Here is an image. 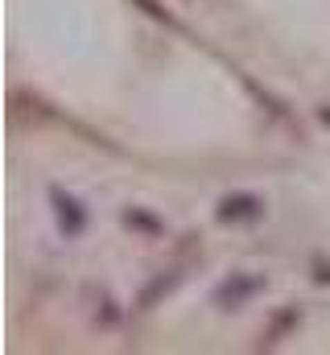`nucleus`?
Listing matches in <instances>:
<instances>
[{
	"mask_svg": "<svg viewBox=\"0 0 330 355\" xmlns=\"http://www.w3.org/2000/svg\"><path fill=\"white\" fill-rule=\"evenodd\" d=\"M50 198H54V207H58V219H62V227H67L71 236H79L82 223H87V219H82V211H79V202H75V198H62V190H54Z\"/></svg>",
	"mask_w": 330,
	"mask_h": 355,
	"instance_id": "nucleus-1",
	"label": "nucleus"
},
{
	"mask_svg": "<svg viewBox=\"0 0 330 355\" xmlns=\"http://www.w3.org/2000/svg\"><path fill=\"white\" fill-rule=\"evenodd\" d=\"M256 215H260L256 198H223L219 207V219H256Z\"/></svg>",
	"mask_w": 330,
	"mask_h": 355,
	"instance_id": "nucleus-2",
	"label": "nucleus"
}]
</instances>
